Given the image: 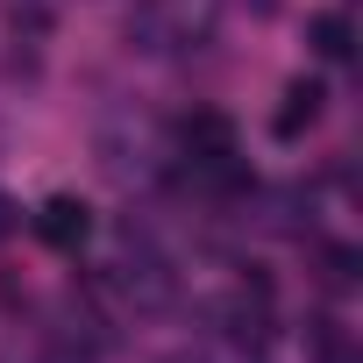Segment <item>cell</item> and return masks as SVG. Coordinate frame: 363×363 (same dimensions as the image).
I'll list each match as a JSON object with an SVG mask.
<instances>
[{"mask_svg":"<svg viewBox=\"0 0 363 363\" xmlns=\"http://www.w3.org/2000/svg\"><path fill=\"white\" fill-rule=\"evenodd\" d=\"M306 43H313V57H328V65H349V50H356V29H349V15H342V8H328V15H313V22H306Z\"/></svg>","mask_w":363,"mask_h":363,"instance_id":"5","label":"cell"},{"mask_svg":"<svg viewBox=\"0 0 363 363\" xmlns=\"http://www.w3.org/2000/svg\"><path fill=\"white\" fill-rule=\"evenodd\" d=\"M320 264H328L320 278H328L335 292H349V285H356V250H349V242H328V250H320Z\"/></svg>","mask_w":363,"mask_h":363,"instance_id":"7","label":"cell"},{"mask_svg":"<svg viewBox=\"0 0 363 363\" xmlns=\"http://www.w3.org/2000/svg\"><path fill=\"white\" fill-rule=\"evenodd\" d=\"M320 114H328V86H320V79H306V72H299V79H292V86H285V107H278V121H271V128H278V135H285V143H292V135H299V128H313V121H320Z\"/></svg>","mask_w":363,"mask_h":363,"instance_id":"4","label":"cell"},{"mask_svg":"<svg viewBox=\"0 0 363 363\" xmlns=\"http://www.w3.org/2000/svg\"><path fill=\"white\" fill-rule=\"evenodd\" d=\"M15 228H22V207H15V193H8V186H0V242H8Z\"/></svg>","mask_w":363,"mask_h":363,"instance_id":"8","label":"cell"},{"mask_svg":"<svg viewBox=\"0 0 363 363\" xmlns=\"http://www.w3.org/2000/svg\"><path fill=\"white\" fill-rule=\"evenodd\" d=\"M128 43L143 57H186V50L214 43V0H135Z\"/></svg>","mask_w":363,"mask_h":363,"instance_id":"1","label":"cell"},{"mask_svg":"<svg viewBox=\"0 0 363 363\" xmlns=\"http://www.w3.org/2000/svg\"><path fill=\"white\" fill-rule=\"evenodd\" d=\"M114 285H121V299H135V313H164L171 299H178V264H171V250L150 235V228H121V257H114Z\"/></svg>","mask_w":363,"mask_h":363,"instance_id":"2","label":"cell"},{"mask_svg":"<svg viewBox=\"0 0 363 363\" xmlns=\"http://www.w3.org/2000/svg\"><path fill=\"white\" fill-rule=\"evenodd\" d=\"M36 235L50 242V250H86V235H93V207L86 200H72V193H57V200H43L36 207Z\"/></svg>","mask_w":363,"mask_h":363,"instance_id":"3","label":"cell"},{"mask_svg":"<svg viewBox=\"0 0 363 363\" xmlns=\"http://www.w3.org/2000/svg\"><path fill=\"white\" fill-rule=\"evenodd\" d=\"M313 363H356V342H349V328L342 320H313Z\"/></svg>","mask_w":363,"mask_h":363,"instance_id":"6","label":"cell"}]
</instances>
